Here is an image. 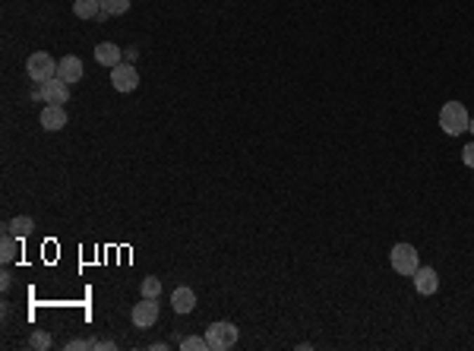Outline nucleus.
Masks as SVG:
<instances>
[{
	"label": "nucleus",
	"instance_id": "2",
	"mask_svg": "<svg viewBox=\"0 0 474 351\" xmlns=\"http://www.w3.org/2000/svg\"><path fill=\"white\" fill-rule=\"evenodd\" d=\"M206 342H209V351H228L237 345V326L221 319V323H212L206 329Z\"/></svg>",
	"mask_w": 474,
	"mask_h": 351
},
{
	"label": "nucleus",
	"instance_id": "24",
	"mask_svg": "<svg viewBox=\"0 0 474 351\" xmlns=\"http://www.w3.org/2000/svg\"><path fill=\"white\" fill-rule=\"evenodd\" d=\"M10 285H13V275L4 269V272H0V288H4V291H6V288H10Z\"/></svg>",
	"mask_w": 474,
	"mask_h": 351
},
{
	"label": "nucleus",
	"instance_id": "12",
	"mask_svg": "<svg viewBox=\"0 0 474 351\" xmlns=\"http://www.w3.org/2000/svg\"><path fill=\"white\" fill-rule=\"evenodd\" d=\"M171 307H174V313H190L196 307V291L187 285L174 288V291H171Z\"/></svg>",
	"mask_w": 474,
	"mask_h": 351
},
{
	"label": "nucleus",
	"instance_id": "14",
	"mask_svg": "<svg viewBox=\"0 0 474 351\" xmlns=\"http://www.w3.org/2000/svg\"><path fill=\"white\" fill-rule=\"evenodd\" d=\"M6 231H13L19 241H25V237L35 231V218H32V216H16V218H10V222H6Z\"/></svg>",
	"mask_w": 474,
	"mask_h": 351
},
{
	"label": "nucleus",
	"instance_id": "15",
	"mask_svg": "<svg viewBox=\"0 0 474 351\" xmlns=\"http://www.w3.org/2000/svg\"><path fill=\"white\" fill-rule=\"evenodd\" d=\"M16 253H19V237L13 234V231H4V237H0V260L13 263Z\"/></svg>",
	"mask_w": 474,
	"mask_h": 351
},
{
	"label": "nucleus",
	"instance_id": "1",
	"mask_svg": "<svg viewBox=\"0 0 474 351\" xmlns=\"http://www.w3.org/2000/svg\"><path fill=\"white\" fill-rule=\"evenodd\" d=\"M468 124H471V114H468V108L461 102H446L440 108V130L446 136H459L468 130Z\"/></svg>",
	"mask_w": 474,
	"mask_h": 351
},
{
	"label": "nucleus",
	"instance_id": "23",
	"mask_svg": "<svg viewBox=\"0 0 474 351\" xmlns=\"http://www.w3.org/2000/svg\"><path fill=\"white\" fill-rule=\"evenodd\" d=\"M136 58H139V48H126V51H124V60H126V64H133Z\"/></svg>",
	"mask_w": 474,
	"mask_h": 351
},
{
	"label": "nucleus",
	"instance_id": "21",
	"mask_svg": "<svg viewBox=\"0 0 474 351\" xmlns=\"http://www.w3.org/2000/svg\"><path fill=\"white\" fill-rule=\"evenodd\" d=\"M88 348V338H70L67 342V351H86Z\"/></svg>",
	"mask_w": 474,
	"mask_h": 351
},
{
	"label": "nucleus",
	"instance_id": "9",
	"mask_svg": "<svg viewBox=\"0 0 474 351\" xmlns=\"http://www.w3.org/2000/svg\"><path fill=\"white\" fill-rule=\"evenodd\" d=\"M82 73H86V67H82V60L76 58V54H67V58H60V60H57V77H60V79H67L70 86H73V83H79V79H82Z\"/></svg>",
	"mask_w": 474,
	"mask_h": 351
},
{
	"label": "nucleus",
	"instance_id": "8",
	"mask_svg": "<svg viewBox=\"0 0 474 351\" xmlns=\"http://www.w3.org/2000/svg\"><path fill=\"white\" fill-rule=\"evenodd\" d=\"M436 288H440V275H436V269L433 266H417V272H414V291L417 294H436Z\"/></svg>",
	"mask_w": 474,
	"mask_h": 351
},
{
	"label": "nucleus",
	"instance_id": "5",
	"mask_svg": "<svg viewBox=\"0 0 474 351\" xmlns=\"http://www.w3.org/2000/svg\"><path fill=\"white\" fill-rule=\"evenodd\" d=\"M111 86L117 92H136L139 89V70L124 60V64H117L111 70Z\"/></svg>",
	"mask_w": 474,
	"mask_h": 351
},
{
	"label": "nucleus",
	"instance_id": "3",
	"mask_svg": "<svg viewBox=\"0 0 474 351\" xmlns=\"http://www.w3.org/2000/svg\"><path fill=\"white\" fill-rule=\"evenodd\" d=\"M25 73H29V79H32V83H38V86H41L44 79L57 77V60L51 58L48 51H35L29 60H25Z\"/></svg>",
	"mask_w": 474,
	"mask_h": 351
},
{
	"label": "nucleus",
	"instance_id": "10",
	"mask_svg": "<svg viewBox=\"0 0 474 351\" xmlns=\"http://www.w3.org/2000/svg\"><path fill=\"white\" fill-rule=\"evenodd\" d=\"M95 64L114 70L117 64H124V51H120L114 41H101V45H95Z\"/></svg>",
	"mask_w": 474,
	"mask_h": 351
},
{
	"label": "nucleus",
	"instance_id": "25",
	"mask_svg": "<svg viewBox=\"0 0 474 351\" xmlns=\"http://www.w3.org/2000/svg\"><path fill=\"white\" fill-rule=\"evenodd\" d=\"M468 130H471V133H474V117H471V124H468Z\"/></svg>",
	"mask_w": 474,
	"mask_h": 351
},
{
	"label": "nucleus",
	"instance_id": "7",
	"mask_svg": "<svg viewBox=\"0 0 474 351\" xmlns=\"http://www.w3.org/2000/svg\"><path fill=\"white\" fill-rule=\"evenodd\" d=\"M41 98H44L48 105H63V102H70V83H67V79H60V77L44 79V83H41Z\"/></svg>",
	"mask_w": 474,
	"mask_h": 351
},
{
	"label": "nucleus",
	"instance_id": "6",
	"mask_svg": "<svg viewBox=\"0 0 474 351\" xmlns=\"http://www.w3.org/2000/svg\"><path fill=\"white\" fill-rule=\"evenodd\" d=\"M130 319H133V326H136V329H149V326H155V319H158L155 298H143L139 304H133Z\"/></svg>",
	"mask_w": 474,
	"mask_h": 351
},
{
	"label": "nucleus",
	"instance_id": "20",
	"mask_svg": "<svg viewBox=\"0 0 474 351\" xmlns=\"http://www.w3.org/2000/svg\"><path fill=\"white\" fill-rule=\"evenodd\" d=\"M88 348H95V351H114V342L111 338H88Z\"/></svg>",
	"mask_w": 474,
	"mask_h": 351
},
{
	"label": "nucleus",
	"instance_id": "18",
	"mask_svg": "<svg viewBox=\"0 0 474 351\" xmlns=\"http://www.w3.org/2000/svg\"><path fill=\"white\" fill-rule=\"evenodd\" d=\"M29 348H38V351H48L51 348V332H44V329H35L29 336Z\"/></svg>",
	"mask_w": 474,
	"mask_h": 351
},
{
	"label": "nucleus",
	"instance_id": "11",
	"mask_svg": "<svg viewBox=\"0 0 474 351\" xmlns=\"http://www.w3.org/2000/svg\"><path fill=\"white\" fill-rule=\"evenodd\" d=\"M38 121H41L44 130H51V133H54V130L67 127V111H63V105H44V111H41V117H38Z\"/></svg>",
	"mask_w": 474,
	"mask_h": 351
},
{
	"label": "nucleus",
	"instance_id": "22",
	"mask_svg": "<svg viewBox=\"0 0 474 351\" xmlns=\"http://www.w3.org/2000/svg\"><path fill=\"white\" fill-rule=\"evenodd\" d=\"M461 161H465L468 168H474V143H468V146L461 149Z\"/></svg>",
	"mask_w": 474,
	"mask_h": 351
},
{
	"label": "nucleus",
	"instance_id": "17",
	"mask_svg": "<svg viewBox=\"0 0 474 351\" xmlns=\"http://www.w3.org/2000/svg\"><path fill=\"white\" fill-rule=\"evenodd\" d=\"M139 291H143V298H155L162 294V279H155V275H145L143 285H139Z\"/></svg>",
	"mask_w": 474,
	"mask_h": 351
},
{
	"label": "nucleus",
	"instance_id": "16",
	"mask_svg": "<svg viewBox=\"0 0 474 351\" xmlns=\"http://www.w3.org/2000/svg\"><path fill=\"white\" fill-rule=\"evenodd\" d=\"M130 10V0H101V13L105 16H124Z\"/></svg>",
	"mask_w": 474,
	"mask_h": 351
},
{
	"label": "nucleus",
	"instance_id": "4",
	"mask_svg": "<svg viewBox=\"0 0 474 351\" xmlns=\"http://www.w3.org/2000/svg\"><path fill=\"white\" fill-rule=\"evenodd\" d=\"M389 263L398 275H414L417 266H421V256H417V250L411 244H395L389 253Z\"/></svg>",
	"mask_w": 474,
	"mask_h": 351
},
{
	"label": "nucleus",
	"instance_id": "13",
	"mask_svg": "<svg viewBox=\"0 0 474 351\" xmlns=\"http://www.w3.org/2000/svg\"><path fill=\"white\" fill-rule=\"evenodd\" d=\"M73 16L76 20H98L101 0H73Z\"/></svg>",
	"mask_w": 474,
	"mask_h": 351
},
{
	"label": "nucleus",
	"instance_id": "19",
	"mask_svg": "<svg viewBox=\"0 0 474 351\" xmlns=\"http://www.w3.org/2000/svg\"><path fill=\"white\" fill-rule=\"evenodd\" d=\"M180 348L183 351H209V342H206V336H190L180 342Z\"/></svg>",
	"mask_w": 474,
	"mask_h": 351
}]
</instances>
